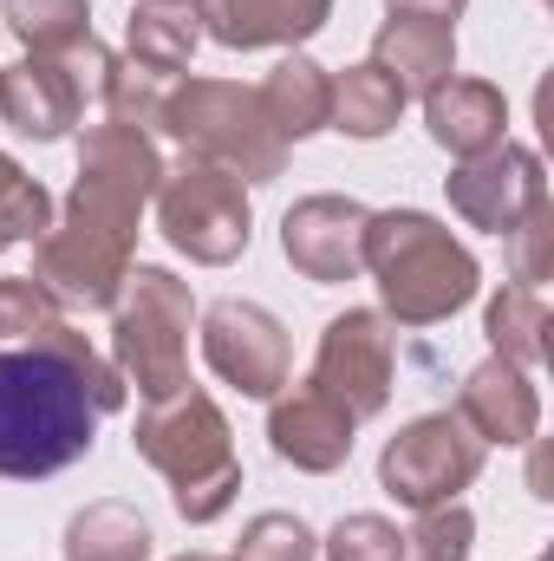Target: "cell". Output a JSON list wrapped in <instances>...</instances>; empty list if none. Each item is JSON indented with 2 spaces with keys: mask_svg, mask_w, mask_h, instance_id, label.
I'll list each match as a JSON object with an SVG mask.
<instances>
[{
  "mask_svg": "<svg viewBox=\"0 0 554 561\" xmlns=\"http://www.w3.org/2000/svg\"><path fill=\"white\" fill-rule=\"evenodd\" d=\"M85 379L53 353H0V477H53L92 450Z\"/></svg>",
  "mask_w": 554,
  "mask_h": 561,
  "instance_id": "6da1fadb",
  "label": "cell"
}]
</instances>
